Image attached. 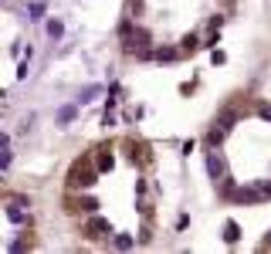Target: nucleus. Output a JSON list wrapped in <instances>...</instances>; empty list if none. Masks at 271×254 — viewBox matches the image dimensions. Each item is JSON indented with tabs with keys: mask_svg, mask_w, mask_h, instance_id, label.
<instances>
[{
	"mask_svg": "<svg viewBox=\"0 0 271 254\" xmlns=\"http://www.w3.org/2000/svg\"><path fill=\"white\" fill-rule=\"evenodd\" d=\"M187 227H190V217H187V214H180V221H176V231H187Z\"/></svg>",
	"mask_w": 271,
	"mask_h": 254,
	"instance_id": "nucleus-25",
	"label": "nucleus"
},
{
	"mask_svg": "<svg viewBox=\"0 0 271 254\" xmlns=\"http://www.w3.org/2000/svg\"><path fill=\"white\" fill-rule=\"evenodd\" d=\"M207 173H210V180H214V183H220V180L227 177V166H224V156L217 153V149H210V153H207Z\"/></svg>",
	"mask_w": 271,
	"mask_h": 254,
	"instance_id": "nucleus-5",
	"label": "nucleus"
},
{
	"mask_svg": "<svg viewBox=\"0 0 271 254\" xmlns=\"http://www.w3.org/2000/svg\"><path fill=\"white\" fill-rule=\"evenodd\" d=\"M125 149H129V159H132V163H139V166L153 163V153H149L146 143H136V139H129V143H125Z\"/></svg>",
	"mask_w": 271,
	"mask_h": 254,
	"instance_id": "nucleus-6",
	"label": "nucleus"
},
{
	"mask_svg": "<svg viewBox=\"0 0 271 254\" xmlns=\"http://www.w3.org/2000/svg\"><path fill=\"white\" fill-rule=\"evenodd\" d=\"M61 34H65V24H61V21H48V37H55V41H58Z\"/></svg>",
	"mask_w": 271,
	"mask_h": 254,
	"instance_id": "nucleus-18",
	"label": "nucleus"
},
{
	"mask_svg": "<svg viewBox=\"0 0 271 254\" xmlns=\"http://www.w3.org/2000/svg\"><path fill=\"white\" fill-rule=\"evenodd\" d=\"M234 122H237V112H234V109H224L220 115H217V122H214V125H220L224 133H231V129H234Z\"/></svg>",
	"mask_w": 271,
	"mask_h": 254,
	"instance_id": "nucleus-11",
	"label": "nucleus"
},
{
	"mask_svg": "<svg viewBox=\"0 0 271 254\" xmlns=\"http://www.w3.org/2000/svg\"><path fill=\"white\" fill-rule=\"evenodd\" d=\"M65 210L68 214H81V210H85V214H95V210H99V200L95 197H68Z\"/></svg>",
	"mask_w": 271,
	"mask_h": 254,
	"instance_id": "nucleus-4",
	"label": "nucleus"
},
{
	"mask_svg": "<svg viewBox=\"0 0 271 254\" xmlns=\"http://www.w3.org/2000/svg\"><path fill=\"white\" fill-rule=\"evenodd\" d=\"M258 115H261L264 122H271V105H258Z\"/></svg>",
	"mask_w": 271,
	"mask_h": 254,
	"instance_id": "nucleus-23",
	"label": "nucleus"
},
{
	"mask_svg": "<svg viewBox=\"0 0 271 254\" xmlns=\"http://www.w3.org/2000/svg\"><path fill=\"white\" fill-rule=\"evenodd\" d=\"M4 214H7V221H11V224H31V217H27V214L21 210V203H11V207L4 210Z\"/></svg>",
	"mask_w": 271,
	"mask_h": 254,
	"instance_id": "nucleus-12",
	"label": "nucleus"
},
{
	"mask_svg": "<svg viewBox=\"0 0 271 254\" xmlns=\"http://www.w3.org/2000/svg\"><path fill=\"white\" fill-rule=\"evenodd\" d=\"M258 190H261V193H264V200L271 197V183H268V180H258Z\"/></svg>",
	"mask_w": 271,
	"mask_h": 254,
	"instance_id": "nucleus-22",
	"label": "nucleus"
},
{
	"mask_svg": "<svg viewBox=\"0 0 271 254\" xmlns=\"http://www.w3.org/2000/svg\"><path fill=\"white\" fill-rule=\"evenodd\" d=\"M153 241V231H149V227H143V231H139V244H149Z\"/></svg>",
	"mask_w": 271,
	"mask_h": 254,
	"instance_id": "nucleus-21",
	"label": "nucleus"
},
{
	"mask_svg": "<svg viewBox=\"0 0 271 254\" xmlns=\"http://www.w3.org/2000/svg\"><path fill=\"white\" fill-rule=\"evenodd\" d=\"M264 247H271V234H268V241H264Z\"/></svg>",
	"mask_w": 271,
	"mask_h": 254,
	"instance_id": "nucleus-26",
	"label": "nucleus"
},
{
	"mask_svg": "<svg viewBox=\"0 0 271 254\" xmlns=\"http://www.w3.org/2000/svg\"><path fill=\"white\" fill-rule=\"evenodd\" d=\"M224 129H220V125H210V133H207V146H210V149H217V146L224 143Z\"/></svg>",
	"mask_w": 271,
	"mask_h": 254,
	"instance_id": "nucleus-15",
	"label": "nucleus"
},
{
	"mask_svg": "<svg viewBox=\"0 0 271 254\" xmlns=\"http://www.w3.org/2000/svg\"><path fill=\"white\" fill-rule=\"evenodd\" d=\"M231 200H234V203H261L264 193H261L258 187H237L234 193H231Z\"/></svg>",
	"mask_w": 271,
	"mask_h": 254,
	"instance_id": "nucleus-7",
	"label": "nucleus"
},
{
	"mask_svg": "<svg viewBox=\"0 0 271 254\" xmlns=\"http://www.w3.org/2000/svg\"><path fill=\"white\" fill-rule=\"evenodd\" d=\"M71 119H75V105H65V109L58 112V122H61V125H68Z\"/></svg>",
	"mask_w": 271,
	"mask_h": 254,
	"instance_id": "nucleus-19",
	"label": "nucleus"
},
{
	"mask_svg": "<svg viewBox=\"0 0 271 254\" xmlns=\"http://www.w3.org/2000/svg\"><path fill=\"white\" fill-rule=\"evenodd\" d=\"M0 153H4V156H0V170L7 173V170H11V159H14V153H11V136H7V133L0 136Z\"/></svg>",
	"mask_w": 271,
	"mask_h": 254,
	"instance_id": "nucleus-8",
	"label": "nucleus"
},
{
	"mask_svg": "<svg viewBox=\"0 0 271 254\" xmlns=\"http://www.w3.org/2000/svg\"><path fill=\"white\" fill-rule=\"evenodd\" d=\"M136 4H139V0H136Z\"/></svg>",
	"mask_w": 271,
	"mask_h": 254,
	"instance_id": "nucleus-27",
	"label": "nucleus"
},
{
	"mask_svg": "<svg viewBox=\"0 0 271 254\" xmlns=\"http://www.w3.org/2000/svg\"><path fill=\"white\" fill-rule=\"evenodd\" d=\"M132 31H136V24H132V21H122V24H119V34H122V37H129Z\"/></svg>",
	"mask_w": 271,
	"mask_h": 254,
	"instance_id": "nucleus-20",
	"label": "nucleus"
},
{
	"mask_svg": "<svg viewBox=\"0 0 271 254\" xmlns=\"http://www.w3.org/2000/svg\"><path fill=\"white\" fill-rule=\"evenodd\" d=\"M180 55H183L180 48H169V45L166 48H156V61H159V65H173Z\"/></svg>",
	"mask_w": 271,
	"mask_h": 254,
	"instance_id": "nucleus-9",
	"label": "nucleus"
},
{
	"mask_svg": "<svg viewBox=\"0 0 271 254\" xmlns=\"http://www.w3.org/2000/svg\"><path fill=\"white\" fill-rule=\"evenodd\" d=\"M95 166H99V173H112V166H115L112 149H99V159H95Z\"/></svg>",
	"mask_w": 271,
	"mask_h": 254,
	"instance_id": "nucleus-10",
	"label": "nucleus"
},
{
	"mask_svg": "<svg viewBox=\"0 0 271 254\" xmlns=\"http://www.w3.org/2000/svg\"><path fill=\"white\" fill-rule=\"evenodd\" d=\"M207 27H210V31H220V27H224V17H210V24H207Z\"/></svg>",
	"mask_w": 271,
	"mask_h": 254,
	"instance_id": "nucleus-24",
	"label": "nucleus"
},
{
	"mask_svg": "<svg viewBox=\"0 0 271 254\" xmlns=\"http://www.w3.org/2000/svg\"><path fill=\"white\" fill-rule=\"evenodd\" d=\"M27 14H31V21H41V17H44V4H41V0L27 4Z\"/></svg>",
	"mask_w": 271,
	"mask_h": 254,
	"instance_id": "nucleus-17",
	"label": "nucleus"
},
{
	"mask_svg": "<svg viewBox=\"0 0 271 254\" xmlns=\"http://www.w3.org/2000/svg\"><path fill=\"white\" fill-rule=\"evenodd\" d=\"M197 48H203L200 45V37H197V34H183V41H180V51H183V55H193V51H197Z\"/></svg>",
	"mask_w": 271,
	"mask_h": 254,
	"instance_id": "nucleus-13",
	"label": "nucleus"
},
{
	"mask_svg": "<svg viewBox=\"0 0 271 254\" xmlns=\"http://www.w3.org/2000/svg\"><path fill=\"white\" fill-rule=\"evenodd\" d=\"M85 234H88L92 241H102V237H112V227H109L105 217H95V214H92L88 224H85Z\"/></svg>",
	"mask_w": 271,
	"mask_h": 254,
	"instance_id": "nucleus-3",
	"label": "nucleus"
},
{
	"mask_svg": "<svg viewBox=\"0 0 271 254\" xmlns=\"http://www.w3.org/2000/svg\"><path fill=\"white\" fill-rule=\"evenodd\" d=\"M99 183V166L92 170V156H78L68 170V190H88Z\"/></svg>",
	"mask_w": 271,
	"mask_h": 254,
	"instance_id": "nucleus-1",
	"label": "nucleus"
},
{
	"mask_svg": "<svg viewBox=\"0 0 271 254\" xmlns=\"http://www.w3.org/2000/svg\"><path fill=\"white\" fill-rule=\"evenodd\" d=\"M143 48H149V34L143 31V27H136L129 37H122V51L125 55H136V51H143Z\"/></svg>",
	"mask_w": 271,
	"mask_h": 254,
	"instance_id": "nucleus-2",
	"label": "nucleus"
},
{
	"mask_svg": "<svg viewBox=\"0 0 271 254\" xmlns=\"http://www.w3.org/2000/svg\"><path fill=\"white\" fill-rule=\"evenodd\" d=\"M112 244L119 247V251H129V247H136V237H132V234H115Z\"/></svg>",
	"mask_w": 271,
	"mask_h": 254,
	"instance_id": "nucleus-16",
	"label": "nucleus"
},
{
	"mask_svg": "<svg viewBox=\"0 0 271 254\" xmlns=\"http://www.w3.org/2000/svg\"><path fill=\"white\" fill-rule=\"evenodd\" d=\"M224 241L227 244H237V241H241V227H237V221H227L224 224Z\"/></svg>",
	"mask_w": 271,
	"mask_h": 254,
	"instance_id": "nucleus-14",
	"label": "nucleus"
}]
</instances>
